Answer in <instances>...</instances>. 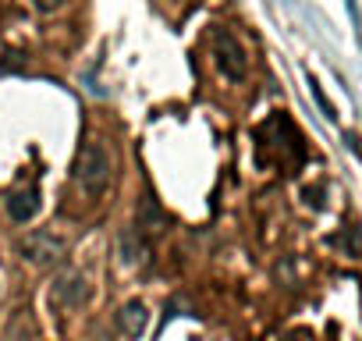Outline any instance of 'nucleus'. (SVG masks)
<instances>
[{"label": "nucleus", "mask_w": 362, "mask_h": 341, "mask_svg": "<svg viewBox=\"0 0 362 341\" xmlns=\"http://www.w3.org/2000/svg\"><path fill=\"white\" fill-rule=\"evenodd\" d=\"M93 299V288H89V277L82 270H64L54 277V288H50V302L61 306V309H82L86 302Z\"/></svg>", "instance_id": "7ed1b4c3"}, {"label": "nucleus", "mask_w": 362, "mask_h": 341, "mask_svg": "<svg viewBox=\"0 0 362 341\" xmlns=\"http://www.w3.org/2000/svg\"><path fill=\"white\" fill-rule=\"evenodd\" d=\"M64 4V0H33V8L40 11V15H50V11H57Z\"/></svg>", "instance_id": "9b49d317"}, {"label": "nucleus", "mask_w": 362, "mask_h": 341, "mask_svg": "<svg viewBox=\"0 0 362 341\" xmlns=\"http://www.w3.org/2000/svg\"><path fill=\"white\" fill-rule=\"evenodd\" d=\"M117 256L124 267H146L149 263V242L132 228V231H121L117 235Z\"/></svg>", "instance_id": "6e6552de"}, {"label": "nucleus", "mask_w": 362, "mask_h": 341, "mask_svg": "<svg viewBox=\"0 0 362 341\" xmlns=\"http://www.w3.org/2000/svg\"><path fill=\"white\" fill-rule=\"evenodd\" d=\"M214 57H217V68H221L231 82H242V79H245V71H249L245 50H242V43H238L228 29H214Z\"/></svg>", "instance_id": "20e7f679"}, {"label": "nucleus", "mask_w": 362, "mask_h": 341, "mask_svg": "<svg viewBox=\"0 0 362 341\" xmlns=\"http://www.w3.org/2000/svg\"><path fill=\"white\" fill-rule=\"evenodd\" d=\"M309 89H313V96H316V103H320L323 117H327V121H334V117H337V110H334V107H330V100H327V96L320 93V82H316L313 75H309Z\"/></svg>", "instance_id": "9d476101"}, {"label": "nucleus", "mask_w": 362, "mask_h": 341, "mask_svg": "<svg viewBox=\"0 0 362 341\" xmlns=\"http://www.w3.org/2000/svg\"><path fill=\"white\" fill-rule=\"evenodd\" d=\"M18 253H22V260H29L33 267H54V263L64 260L68 242H64L61 235H54V231H29V235L18 242Z\"/></svg>", "instance_id": "f03ea898"}, {"label": "nucleus", "mask_w": 362, "mask_h": 341, "mask_svg": "<svg viewBox=\"0 0 362 341\" xmlns=\"http://www.w3.org/2000/svg\"><path fill=\"white\" fill-rule=\"evenodd\" d=\"M114 323H117V330H121L124 337L139 341V337L146 334V327H149V309H146L139 299H132V302H124V306L117 309Z\"/></svg>", "instance_id": "0eeeda50"}, {"label": "nucleus", "mask_w": 362, "mask_h": 341, "mask_svg": "<svg viewBox=\"0 0 362 341\" xmlns=\"http://www.w3.org/2000/svg\"><path fill=\"white\" fill-rule=\"evenodd\" d=\"M167 210L146 192V196H139V203H135V231L142 235V238H156L160 231H167Z\"/></svg>", "instance_id": "39448f33"}, {"label": "nucleus", "mask_w": 362, "mask_h": 341, "mask_svg": "<svg viewBox=\"0 0 362 341\" xmlns=\"http://www.w3.org/2000/svg\"><path fill=\"white\" fill-rule=\"evenodd\" d=\"M110 178H114V156H110V149L100 139H89L78 149V156H75V182L82 185V192L103 196Z\"/></svg>", "instance_id": "f257e3e1"}, {"label": "nucleus", "mask_w": 362, "mask_h": 341, "mask_svg": "<svg viewBox=\"0 0 362 341\" xmlns=\"http://www.w3.org/2000/svg\"><path fill=\"white\" fill-rule=\"evenodd\" d=\"M29 337H33V330H29V316L18 313V316L11 320V327L4 330V341H29Z\"/></svg>", "instance_id": "1a4fd4ad"}, {"label": "nucleus", "mask_w": 362, "mask_h": 341, "mask_svg": "<svg viewBox=\"0 0 362 341\" xmlns=\"http://www.w3.org/2000/svg\"><path fill=\"white\" fill-rule=\"evenodd\" d=\"M40 210H43L40 185H25V189H15V192L8 196V217H11L15 224H29Z\"/></svg>", "instance_id": "423d86ee"}, {"label": "nucleus", "mask_w": 362, "mask_h": 341, "mask_svg": "<svg viewBox=\"0 0 362 341\" xmlns=\"http://www.w3.org/2000/svg\"><path fill=\"white\" fill-rule=\"evenodd\" d=\"M18 64H25V57H22V54H8V61L0 64V71H15Z\"/></svg>", "instance_id": "f8f14e48"}]
</instances>
